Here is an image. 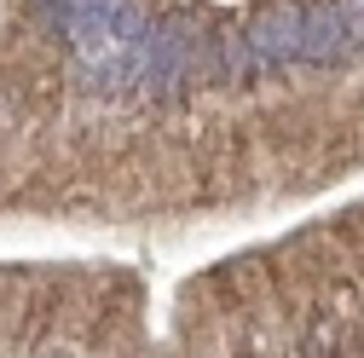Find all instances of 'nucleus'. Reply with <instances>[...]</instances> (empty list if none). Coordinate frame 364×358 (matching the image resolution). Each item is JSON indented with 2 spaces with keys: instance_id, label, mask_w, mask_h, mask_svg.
<instances>
[{
  "instance_id": "obj_3",
  "label": "nucleus",
  "mask_w": 364,
  "mask_h": 358,
  "mask_svg": "<svg viewBox=\"0 0 364 358\" xmlns=\"http://www.w3.org/2000/svg\"><path fill=\"white\" fill-rule=\"evenodd\" d=\"M347 58H358V53H353V35L341 23V6L336 0H301V64L336 70Z\"/></svg>"
},
{
  "instance_id": "obj_5",
  "label": "nucleus",
  "mask_w": 364,
  "mask_h": 358,
  "mask_svg": "<svg viewBox=\"0 0 364 358\" xmlns=\"http://www.w3.org/2000/svg\"><path fill=\"white\" fill-rule=\"evenodd\" d=\"M41 12H47V23H64V12H70V0H41Z\"/></svg>"
},
{
  "instance_id": "obj_4",
  "label": "nucleus",
  "mask_w": 364,
  "mask_h": 358,
  "mask_svg": "<svg viewBox=\"0 0 364 358\" xmlns=\"http://www.w3.org/2000/svg\"><path fill=\"white\" fill-rule=\"evenodd\" d=\"M255 47H249V35L243 29H220L214 35V75L220 81H255Z\"/></svg>"
},
{
  "instance_id": "obj_1",
  "label": "nucleus",
  "mask_w": 364,
  "mask_h": 358,
  "mask_svg": "<svg viewBox=\"0 0 364 358\" xmlns=\"http://www.w3.org/2000/svg\"><path fill=\"white\" fill-rule=\"evenodd\" d=\"M186 81H197V29L191 18H162L151 23V47H145V70H139V87L151 99H173Z\"/></svg>"
},
{
  "instance_id": "obj_2",
  "label": "nucleus",
  "mask_w": 364,
  "mask_h": 358,
  "mask_svg": "<svg viewBox=\"0 0 364 358\" xmlns=\"http://www.w3.org/2000/svg\"><path fill=\"white\" fill-rule=\"evenodd\" d=\"M249 47L260 70H289L301 64V0H272L249 18Z\"/></svg>"
}]
</instances>
